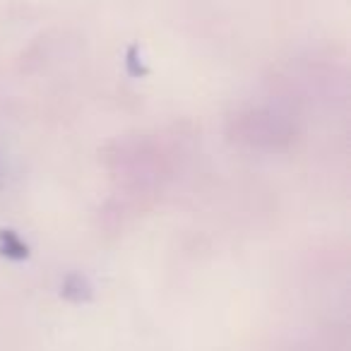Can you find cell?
I'll list each match as a JSON object with an SVG mask.
<instances>
[{"label":"cell","instance_id":"cell-1","mask_svg":"<svg viewBox=\"0 0 351 351\" xmlns=\"http://www.w3.org/2000/svg\"><path fill=\"white\" fill-rule=\"evenodd\" d=\"M0 250L10 258H27V245L12 231H0Z\"/></svg>","mask_w":351,"mask_h":351}]
</instances>
